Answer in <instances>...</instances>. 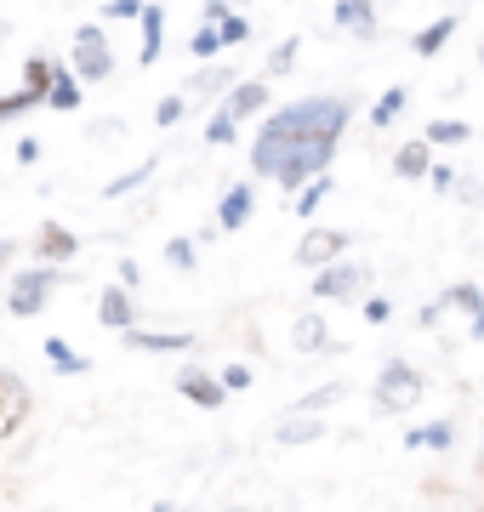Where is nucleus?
<instances>
[{
	"instance_id": "6ab92c4d",
	"label": "nucleus",
	"mask_w": 484,
	"mask_h": 512,
	"mask_svg": "<svg viewBox=\"0 0 484 512\" xmlns=\"http://www.w3.org/2000/svg\"><path fill=\"white\" fill-rule=\"evenodd\" d=\"M46 359H52V365L63 370V376H80V370H86V359H80V353L69 348L63 336H46Z\"/></svg>"
},
{
	"instance_id": "ddd939ff",
	"label": "nucleus",
	"mask_w": 484,
	"mask_h": 512,
	"mask_svg": "<svg viewBox=\"0 0 484 512\" xmlns=\"http://www.w3.org/2000/svg\"><path fill=\"white\" fill-rule=\"evenodd\" d=\"M131 348H143V353H183V348H188V336H183V330H166V336L131 330Z\"/></svg>"
},
{
	"instance_id": "4c0bfd02",
	"label": "nucleus",
	"mask_w": 484,
	"mask_h": 512,
	"mask_svg": "<svg viewBox=\"0 0 484 512\" xmlns=\"http://www.w3.org/2000/svg\"><path fill=\"white\" fill-rule=\"evenodd\" d=\"M217 35H223V46L228 40H245V18H223L217 23Z\"/></svg>"
},
{
	"instance_id": "dca6fc26",
	"label": "nucleus",
	"mask_w": 484,
	"mask_h": 512,
	"mask_svg": "<svg viewBox=\"0 0 484 512\" xmlns=\"http://www.w3.org/2000/svg\"><path fill=\"white\" fill-rule=\"evenodd\" d=\"M291 342H297L302 353H314V348H325V319H319V313H302L297 325H291Z\"/></svg>"
},
{
	"instance_id": "e433bc0d",
	"label": "nucleus",
	"mask_w": 484,
	"mask_h": 512,
	"mask_svg": "<svg viewBox=\"0 0 484 512\" xmlns=\"http://www.w3.org/2000/svg\"><path fill=\"white\" fill-rule=\"evenodd\" d=\"M428 183L439 188V194H445V188H456V171H450V165H433V171H428Z\"/></svg>"
},
{
	"instance_id": "423d86ee",
	"label": "nucleus",
	"mask_w": 484,
	"mask_h": 512,
	"mask_svg": "<svg viewBox=\"0 0 484 512\" xmlns=\"http://www.w3.org/2000/svg\"><path fill=\"white\" fill-rule=\"evenodd\" d=\"M114 63H109V40H103V29H80L75 35V74L80 80H103Z\"/></svg>"
},
{
	"instance_id": "7c9ffc66",
	"label": "nucleus",
	"mask_w": 484,
	"mask_h": 512,
	"mask_svg": "<svg viewBox=\"0 0 484 512\" xmlns=\"http://www.w3.org/2000/svg\"><path fill=\"white\" fill-rule=\"evenodd\" d=\"M188 46H194V57H211V52H223V35H217V29H211V23H205L200 35L188 40Z\"/></svg>"
},
{
	"instance_id": "393cba45",
	"label": "nucleus",
	"mask_w": 484,
	"mask_h": 512,
	"mask_svg": "<svg viewBox=\"0 0 484 512\" xmlns=\"http://www.w3.org/2000/svg\"><path fill=\"white\" fill-rule=\"evenodd\" d=\"M405 109V86H393V92L376 97V109H371V126H393V114Z\"/></svg>"
},
{
	"instance_id": "4468645a",
	"label": "nucleus",
	"mask_w": 484,
	"mask_h": 512,
	"mask_svg": "<svg viewBox=\"0 0 484 512\" xmlns=\"http://www.w3.org/2000/svg\"><path fill=\"white\" fill-rule=\"evenodd\" d=\"M393 165H399V177H428V171H433L428 143H405L399 154H393Z\"/></svg>"
},
{
	"instance_id": "a878e982",
	"label": "nucleus",
	"mask_w": 484,
	"mask_h": 512,
	"mask_svg": "<svg viewBox=\"0 0 484 512\" xmlns=\"http://www.w3.org/2000/svg\"><path fill=\"white\" fill-rule=\"evenodd\" d=\"M52 109H80V86H75V74H57L52 80V97H46Z\"/></svg>"
},
{
	"instance_id": "2eb2a0df",
	"label": "nucleus",
	"mask_w": 484,
	"mask_h": 512,
	"mask_svg": "<svg viewBox=\"0 0 484 512\" xmlns=\"http://www.w3.org/2000/svg\"><path fill=\"white\" fill-rule=\"evenodd\" d=\"M75 245H80V239L69 234V228H46V234H40V256H46V262H69Z\"/></svg>"
},
{
	"instance_id": "39448f33",
	"label": "nucleus",
	"mask_w": 484,
	"mask_h": 512,
	"mask_svg": "<svg viewBox=\"0 0 484 512\" xmlns=\"http://www.w3.org/2000/svg\"><path fill=\"white\" fill-rule=\"evenodd\" d=\"M342 251H348V234L342 228H308L297 245V262L302 268H331V262H342Z\"/></svg>"
},
{
	"instance_id": "37998d69",
	"label": "nucleus",
	"mask_w": 484,
	"mask_h": 512,
	"mask_svg": "<svg viewBox=\"0 0 484 512\" xmlns=\"http://www.w3.org/2000/svg\"><path fill=\"white\" fill-rule=\"evenodd\" d=\"M154 512H171V507H154Z\"/></svg>"
},
{
	"instance_id": "ea45409f",
	"label": "nucleus",
	"mask_w": 484,
	"mask_h": 512,
	"mask_svg": "<svg viewBox=\"0 0 484 512\" xmlns=\"http://www.w3.org/2000/svg\"><path fill=\"white\" fill-rule=\"evenodd\" d=\"M291 57H297V40H285L280 52H274V74H280V69H291Z\"/></svg>"
},
{
	"instance_id": "473e14b6",
	"label": "nucleus",
	"mask_w": 484,
	"mask_h": 512,
	"mask_svg": "<svg viewBox=\"0 0 484 512\" xmlns=\"http://www.w3.org/2000/svg\"><path fill=\"white\" fill-rule=\"evenodd\" d=\"M205 137H211V143H234V120H228V114H217V120L205 126Z\"/></svg>"
},
{
	"instance_id": "1a4fd4ad",
	"label": "nucleus",
	"mask_w": 484,
	"mask_h": 512,
	"mask_svg": "<svg viewBox=\"0 0 484 512\" xmlns=\"http://www.w3.org/2000/svg\"><path fill=\"white\" fill-rule=\"evenodd\" d=\"M359 285H365V268H354V262H331V268L314 279L319 296H354Z\"/></svg>"
},
{
	"instance_id": "b1692460",
	"label": "nucleus",
	"mask_w": 484,
	"mask_h": 512,
	"mask_svg": "<svg viewBox=\"0 0 484 512\" xmlns=\"http://www.w3.org/2000/svg\"><path fill=\"white\" fill-rule=\"evenodd\" d=\"M445 302H456V308H467V313H473V336H484V296L473 291V285H456V291H450Z\"/></svg>"
},
{
	"instance_id": "2f4dec72",
	"label": "nucleus",
	"mask_w": 484,
	"mask_h": 512,
	"mask_svg": "<svg viewBox=\"0 0 484 512\" xmlns=\"http://www.w3.org/2000/svg\"><path fill=\"white\" fill-rule=\"evenodd\" d=\"M223 387H228V393L251 387V365H228V370H223Z\"/></svg>"
},
{
	"instance_id": "f03ea898",
	"label": "nucleus",
	"mask_w": 484,
	"mask_h": 512,
	"mask_svg": "<svg viewBox=\"0 0 484 512\" xmlns=\"http://www.w3.org/2000/svg\"><path fill=\"white\" fill-rule=\"evenodd\" d=\"M331 154H336V143H285V148L257 143L251 148V165H257L262 177H280L285 188H297L302 177H319L331 165Z\"/></svg>"
},
{
	"instance_id": "f3484780",
	"label": "nucleus",
	"mask_w": 484,
	"mask_h": 512,
	"mask_svg": "<svg viewBox=\"0 0 484 512\" xmlns=\"http://www.w3.org/2000/svg\"><path fill=\"white\" fill-rule=\"evenodd\" d=\"M245 217H251V188H228V194H223V211H217V222H223V228H240Z\"/></svg>"
},
{
	"instance_id": "aec40b11",
	"label": "nucleus",
	"mask_w": 484,
	"mask_h": 512,
	"mask_svg": "<svg viewBox=\"0 0 484 512\" xmlns=\"http://www.w3.org/2000/svg\"><path fill=\"white\" fill-rule=\"evenodd\" d=\"M160 29H166L160 6H143V63H154V57H160Z\"/></svg>"
},
{
	"instance_id": "bb28decb",
	"label": "nucleus",
	"mask_w": 484,
	"mask_h": 512,
	"mask_svg": "<svg viewBox=\"0 0 484 512\" xmlns=\"http://www.w3.org/2000/svg\"><path fill=\"white\" fill-rule=\"evenodd\" d=\"M143 177H154V165H149V160L137 165V171H126V177H114L103 194H109V200H120V194H131V188H143Z\"/></svg>"
},
{
	"instance_id": "a211bd4d",
	"label": "nucleus",
	"mask_w": 484,
	"mask_h": 512,
	"mask_svg": "<svg viewBox=\"0 0 484 512\" xmlns=\"http://www.w3.org/2000/svg\"><path fill=\"white\" fill-rule=\"evenodd\" d=\"M262 103H268V86L257 80V86H240V92L228 97V109H223V114H228V120H240V114H257Z\"/></svg>"
},
{
	"instance_id": "c9c22d12",
	"label": "nucleus",
	"mask_w": 484,
	"mask_h": 512,
	"mask_svg": "<svg viewBox=\"0 0 484 512\" xmlns=\"http://www.w3.org/2000/svg\"><path fill=\"white\" fill-rule=\"evenodd\" d=\"M177 114H183V97H166V103H160V109H154V120H160V126H171V120H177Z\"/></svg>"
},
{
	"instance_id": "f8f14e48",
	"label": "nucleus",
	"mask_w": 484,
	"mask_h": 512,
	"mask_svg": "<svg viewBox=\"0 0 484 512\" xmlns=\"http://www.w3.org/2000/svg\"><path fill=\"white\" fill-rule=\"evenodd\" d=\"M331 18L342 23V29H354V35H376V12L365 6V0H342Z\"/></svg>"
},
{
	"instance_id": "412c9836",
	"label": "nucleus",
	"mask_w": 484,
	"mask_h": 512,
	"mask_svg": "<svg viewBox=\"0 0 484 512\" xmlns=\"http://www.w3.org/2000/svg\"><path fill=\"white\" fill-rule=\"evenodd\" d=\"M450 35H456V18H439V23H428V29L416 35V52H422V57H433V52H439V46H445Z\"/></svg>"
},
{
	"instance_id": "f257e3e1",
	"label": "nucleus",
	"mask_w": 484,
	"mask_h": 512,
	"mask_svg": "<svg viewBox=\"0 0 484 512\" xmlns=\"http://www.w3.org/2000/svg\"><path fill=\"white\" fill-rule=\"evenodd\" d=\"M348 126V103L342 97H308V103H291L280 109L268 126H262L257 143L285 148V143H336V131Z\"/></svg>"
},
{
	"instance_id": "cd10ccee",
	"label": "nucleus",
	"mask_w": 484,
	"mask_h": 512,
	"mask_svg": "<svg viewBox=\"0 0 484 512\" xmlns=\"http://www.w3.org/2000/svg\"><path fill=\"white\" fill-rule=\"evenodd\" d=\"M428 143H467V126H462V120H433Z\"/></svg>"
},
{
	"instance_id": "4be33fe9",
	"label": "nucleus",
	"mask_w": 484,
	"mask_h": 512,
	"mask_svg": "<svg viewBox=\"0 0 484 512\" xmlns=\"http://www.w3.org/2000/svg\"><path fill=\"white\" fill-rule=\"evenodd\" d=\"M336 399H342V387H336V382L331 387H314V393H302V399H297V416H314L319 421V410H331Z\"/></svg>"
},
{
	"instance_id": "9d476101",
	"label": "nucleus",
	"mask_w": 484,
	"mask_h": 512,
	"mask_svg": "<svg viewBox=\"0 0 484 512\" xmlns=\"http://www.w3.org/2000/svg\"><path fill=\"white\" fill-rule=\"evenodd\" d=\"M97 325H109V330H126L131 325V296L120 291V285L103 291V302H97Z\"/></svg>"
},
{
	"instance_id": "c85d7f7f",
	"label": "nucleus",
	"mask_w": 484,
	"mask_h": 512,
	"mask_svg": "<svg viewBox=\"0 0 484 512\" xmlns=\"http://www.w3.org/2000/svg\"><path fill=\"white\" fill-rule=\"evenodd\" d=\"M325 194H331V183H325V177H314V183L302 188V200H297V211H302V217H314V205L325 200Z\"/></svg>"
},
{
	"instance_id": "72a5a7b5",
	"label": "nucleus",
	"mask_w": 484,
	"mask_h": 512,
	"mask_svg": "<svg viewBox=\"0 0 484 512\" xmlns=\"http://www.w3.org/2000/svg\"><path fill=\"white\" fill-rule=\"evenodd\" d=\"M103 18H143V6H137V0H109Z\"/></svg>"
},
{
	"instance_id": "20e7f679",
	"label": "nucleus",
	"mask_w": 484,
	"mask_h": 512,
	"mask_svg": "<svg viewBox=\"0 0 484 512\" xmlns=\"http://www.w3.org/2000/svg\"><path fill=\"white\" fill-rule=\"evenodd\" d=\"M57 268H29V274H18L12 279V313H18V319H35L40 308H46V291H52L57 285Z\"/></svg>"
},
{
	"instance_id": "79ce46f5",
	"label": "nucleus",
	"mask_w": 484,
	"mask_h": 512,
	"mask_svg": "<svg viewBox=\"0 0 484 512\" xmlns=\"http://www.w3.org/2000/svg\"><path fill=\"white\" fill-rule=\"evenodd\" d=\"M12 251H18V245H12V239H6V245H0V262H6V256H12Z\"/></svg>"
},
{
	"instance_id": "58836bf2",
	"label": "nucleus",
	"mask_w": 484,
	"mask_h": 512,
	"mask_svg": "<svg viewBox=\"0 0 484 512\" xmlns=\"http://www.w3.org/2000/svg\"><path fill=\"white\" fill-rule=\"evenodd\" d=\"M18 109H29V97H23V92L0 97V120H12V114H18Z\"/></svg>"
},
{
	"instance_id": "5701e85b",
	"label": "nucleus",
	"mask_w": 484,
	"mask_h": 512,
	"mask_svg": "<svg viewBox=\"0 0 484 512\" xmlns=\"http://www.w3.org/2000/svg\"><path fill=\"white\" fill-rule=\"evenodd\" d=\"M314 439H319V421H314V416L280 421V444H314Z\"/></svg>"
},
{
	"instance_id": "c756f323",
	"label": "nucleus",
	"mask_w": 484,
	"mask_h": 512,
	"mask_svg": "<svg viewBox=\"0 0 484 512\" xmlns=\"http://www.w3.org/2000/svg\"><path fill=\"white\" fill-rule=\"evenodd\" d=\"M228 80H234V74H228V69H205V74H194L188 86H194V92H223Z\"/></svg>"
},
{
	"instance_id": "9b49d317",
	"label": "nucleus",
	"mask_w": 484,
	"mask_h": 512,
	"mask_svg": "<svg viewBox=\"0 0 484 512\" xmlns=\"http://www.w3.org/2000/svg\"><path fill=\"white\" fill-rule=\"evenodd\" d=\"M52 80H57L52 63H46V57H29V69H23V97H29V103H46V97H52Z\"/></svg>"
},
{
	"instance_id": "6e6552de",
	"label": "nucleus",
	"mask_w": 484,
	"mask_h": 512,
	"mask_svg": "<svg viewBox=\"0 0 484 512\" xmlns=\"http://www.w3.org/2000/svg\"><path fill=\"white\" fill-rule=\"evenodd\" d=\"M177 387H183V399H194L200 410H217V404L228 399V387L217 382V376H205V370H183V376H177Z\"/></svg>"
},
{
	"instance_id": "a19ab883",
	"label": "nucleus",
	"mask_w": 484,
	"mask_h": 512,
	"mask_svg": "<svg viewBox=\"0 0 484 512\" xmlns=\"http://www.w3.org/2000/svg\"><path fill=\"white\" fill-rule=\"evenodd\" d=\"M18 160H23V165L40 160V143H35V137H23V143H18Z\"/></svg>"
},
{
	"instance_id": "0eeeda50",
	"label": "nucleus",
	"mask_w": 484,
	"mask_h": 512,
	"mask_svg": "<svg viewBox=\"0 0 484 512\" xmlns=\"http://www.w3.org/2000/svg\"><path fill=\"white\" fill-rule=\"evenodd\" d=\"M23 421H29V387L0 370V439H12Z\"/></svg>"
},
{
	"instance_id": "7ed1b4c3",
	"label": "nucleus",
	"mask_w": 484,
	"mask_h": 512,
	"mask_svg": "<svg viewBox=\"0 0 484 512\" xmlns=\"http://www.w3.org/2000/svg\"><path fill=\"white\" fill-rule=\"evenodd\" d=\"M422 399V376L405 365V359H393L382 376H376V416H393V410H410V404Z\"/></svg>"
},
{
	"instance_id": "f704fd0d",
	"label": "nucleus",
	"mask_w": 484,
	"mask_h": 512,
	"mask_svg": "<svg viewBox=\"0 0 484 512\" xmlns=\"http://www.w3.org/2000/svg\"><path fill=\"white\" fill-rule=\"evenodd\" d=\"M171 262H177V268H194V245H188V239H171Z\"/></svg>"
}]
</instances>
